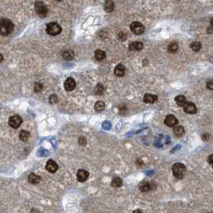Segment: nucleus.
I'll use <instances>...</instances> for the list:
<instances>
[{"label": "nucleus", "instance_id": "1", "mask_svg": "<svg viewBox=\"0 0 213 213\" xmlns=\"http://www.w3.org/2000/svg\"><path fill=\"white\" fill-rule=\"evenodd\" d=\"M14 30L13 22L7 18H0V34L3 36L9 35Z\"/></svg>", "mask_w": 213, "mask_h": 213}, {"label": "nucleus", "instance_id": "2", "mask_svg": "<svg viewBox=\"0 0 213 213\" xmlns=\"http://www.w3.org/2000/svg\"><path fill=\"white\" fill-rule=\"evenodd\" d=\"M172 172L175 176L178 179H182L186 173V168L181 163L175 164L172 166Z\"/></svg>", "mask_w": 213, "mask_h": 213}, {"label": "nucleus", "instance_id": "3", "mask_svg": "<svg viewBox=\"0 0 213 213\" xmlns=\"http://www.w3.org/2000/svg\"><path fill=\"white\" fill-rule=\"evenodd\" d=\"M46 32L50 35L56 36L61 34L62 27L57 22H50L46 25Z\"/></svg>", "mask_w": 213, "mask_h": 213}, {"label": "nucleus", "instance_id": "4", "mask_svg": "<svg viewBox=\"0 0 213 213\" xmlns=\"http://www.w3.org/2000/svg\"><path fill=\"white\" fill-rule=\"evenodd\" d=\"M35 10L37 14H39L40 17H46L48 13V9L46 6L44 4L43 2H36L35 5Z\"/></svg>", "mask_w": 213, "mask_h": 213}, {"label": "nucleus", "instance_id": "5", "mask_svg": "<svg viewBox=\"0 0 213 213\" xmlns=\"http://www.w3.org/2000/svg\"><path fill=\"white\" fill-rule=\"evenodd\" d=\"M130 30H132V32H133L136 34H141L145 31V27L141 22H133L130 25Z\"/></svg>", "mask_w": 213, "mask_h": 213}, {"label": "nucleus", "instance_id": "6", "mask_svg": "<svg viewBox=\"0 0 213 213\" xmlns=\"http://www.w3.org/2000/svg\"><path fill=\"white\" fill-rule=\"evenodd\" d=\"M22 122V119L21 117H19L18 115L13 116V117H10L9 119V124L14 128H18L21 125Z\"/></svg>", "mask_w": 213, "mask_h": 213}, {"label": "nucleus", "instance_id": "7", "mask_svg": "<svg viewBox=\"0 0 213 213\" xmlns=\"http://www.w3.org/2000/svg\"><path fill=\"white\" fill-rule=\"evenodd\" d=\"M184 110L186 114H194L196 113V106H195L194 104L192 102H186L184 105Z\"/></svg>", "mask_w": 213, "mask_h": 213}, {"label": "nucleus", "instance_id": "8", "mask_svg": "<svg viewBox=\"0 0 213 213\" xmlns=\"http://www.w3.org/2000/svg\"><path fill=\"white\" fill-rule=\"evenodd\" d=\"M64 87L66 90L67 91H72L75 89L76 87V82H75L74 79H73L72 78H67L64 83Z\"/></svg>", "mask_w": 213, "mask_h": 213}, {"label": "nucleus", "instance_id": "9", "mask_svg": "<svg viewBox=\"0 0 213 213\" xmlns=\"http://www.w3.org/2000/svg\"><path fill=\"white\" fill-rule=\"evenodd\" d=\"M46 170L48 172H50L51 173H54L55 172H57L58 166H57V163L55 161H53V160H50L47 161L46 165Z\"/></svg>", "mask_w": 213, "mask_h": 213}, {"label": "nucleus", "instance_id": "10", "mask_svg": "<svg viewBox=\"0 0 213 213\" xmlns=\"http://www.w3.org/2000/svg\"><path fill=\"white\" fill-rule=\"evenodd\" d=\"M89 176V173L87 171L84 170V169H80L78 170V173H77V179L79 182H84L88 179Z\"/></svg>", "mask_w": 213, "mask_h": 213}, {"label": "nucleus", "instance_id": "11", "mask_svg": "<svg viewBox=\"0 0 213 213\" xmlns=\"http://www.w3.org/2000/svg\"><path fill=\"white\" fill-rule=\"evenodd\" d=\"M178 123V120L176 117H175L173 115H168L165 120H164V124L169 127H173Z\"/></svg>", "mask_w": 213, "mask_h": 213}, {"label": "nucleus", "instance_id": "12", "mask_svg": "<svg viewBox=\"0 0 213 213\" xmlns=\"http://www.w3.org/2000/svg\"><path fill=\"white\" fill-rule=\"evenodd\" d=\"M114 74L117 77H123L125 74V67L124 65L118 64L114 69Z\"/></svg>", "mask_w": 213, "mask_h": 213}, {"label": "nucleus", "instance_id": "13", "mask_svg": "<svg viewBox=\"0 0 213 213\" xmlns=\"http://www.w3.org/2000/svg\"><path fill=\"white\" fill-rule=\"evenodd\" d=\"M139 188L141 192H149V190H151L153 188V185H152V183L144 181L140 184Z\"/></svg>", "mask_w": 213, "mask_h": 213}, {"label": "nucleus", "instance_id": "14", "mask_svg": "<svg viewBox=\"0 0 213 213\" xmlns=\"http://www.w3.org/2000/svg\"><path fill=\"white\" fill-rule=\"evenodd\" d=\"M157 100V96L154 95V94H151V93H146L144 96V101L145 103L153 104Z\"/></svg>", "mask_w": 213, "mask_h": 213}, {"label": "nucleus", "instance_id": "15", "mask_svg": "<svg viewBox=\"0 0 213 213\" xmlns=\"http://www.w3.org/2000/svg\"><path fill=\"white\" fill-rule=\"evenodd\" d=\"M128 49L130 50H141L143 49V43L141 42H133L129 45Z\"/></svg>", "mask_w": 213, "mask_h": 213}, {"label": "nucleus", "instance_id": "16", "mask_svg": "<svg viewBox=\"0 0 213 213\" xmlns=\"http://www.w3.org/2000/svg\"><path fill=\"white\" fill-rule=\"evenodd\" d=\"M175 101L179 106H184L185 104L187 102L186 97L184 95H178L175 97Z\"/></svg>", "mask_w": 213, "mask_h": 213}, {"label": "nucleus", "instance_id": "17", "mask_svg": "<svg viewBox=\"0 0 213 213\" xmlns=\"http://www.w3.org/2000/svg\"><path fill=\"white\" fill-rule=\"evenodd\" d=\"M94 56H95V58H96L97 60L102 61L105 58L106 54H105V51H103V50H97L95 51V53H94Z\"/></svg>", "mask_w": 213, "mask_h": 213}, {"label": "nucleus", "instance_id": "18", "mask_svg": "<svg viewBox=\"0 0 213 213\" xmlns=\"http://www.w3.org/2000/svg\"><path fill=\"white\" fill-rule=\"evenodd\" d=\"M173 133H174V135L176 137H181L185 134V129L182 126H176L173 129Z\"/></svg>", "mask_w": 213, "mask_h": 213}, {"label": "nucleus", "instance_id": "19", "mask_svg": "<svg viewBox=\"0 0 213 213\" xmlns=\"http://www.w3.org/2000/svg\"><path fill=\"white\" fill-rule=\"evenodd\" d=\"M41 180V178L39 176H37L34 173H31V174L30 175L28 176V181L30 183H31V184H38L39 183V181Z\"/></svg>", "mask_w": 213, "mask_h": 213}, {"label": "nucleus", "instance_id": "20", "mask_svg": "<svg viewBox=\"0 0 213 213\" xmlns=\"http://www.w3.org/2000/svg\"><path fill=\"white\" fill-rule=\"evenodd\" d=\"M114 2L112 1H106L105 3V11L108 12V13H110L112 11H114Z\"/></svg>", "mask_w": 213, "mask_h": 213}, {"label": "nucleus", "instance_id": "21", "mask_svg": "<svg viewBox=\"0 0 213 213\" xmlns=\"http://www.w3.org/2000/svg\"><path fill=\"white\" fill-rule=\"evenodd\" d=\"M122 184H123V182H122V180L120 177L114 178L113 181H112V183H111L112 186L114 187V188H120L122 185Z\"/></svg>", "mask_w": 213, "mask_h": 213}, {"label": "nucleus", "instance_id": "22", "mask_svg": "<svg viewBox=\"0 0 213 213\" xmlns=\"http://www.w3.org/2000/svg\"><path fill=\"white\" fill-rule=\"evenodd\" d=\"M105 103H104L102 101H97L95 105H94V109L96 110L97 112H101L105 110Z\"/></svg>", "mask_w": 213, "mask_h": 213}, {"label": "nucleus", "instance_id": "23", "mask_svg": "<svg viewBox=\"0 0 213 213\" xmlns=\"http://www.w3.org/2000/svg\"><path fill=\"white\" fill-rule=\"evenodd\" d=\"M62 56L64 57V59L70 61L72 60L74 58V52L72 50H66L64 53H63V54H62Z\"/></svg>", "mask_w": 213, "mask_h": 213}, {"label": "nucleus", "instance_id": "24", "mask_svg": "<svg viewBox=\"0 0 213 213\" xmlns=\"http://www.w3.org/2000/svg\"><path fill=\"white\" fill-rule=\"evenodd\" d=\"M29 137H30V133L26 131V130H22L20 132V134H19V139L21 140L22 141L25 142L26 141H28Z\"/></svg>", "mask_w": 213, "mask_h": 213}, {"label": "nucleus", "instance_id": "25", "mask_svg": "<svg viewBox=\"0 0 213 213\" xmlns=\"http://www.w3.org/2000/svg\"><path fill=\"white\" fill-rule=\"evenodd\" d=\"M168 50L170 53H176V51L178 50V44L175 42H172L169 45H168Z\"/></svg>", "mask_w": 213, "mask_h": 213}, {"label": "nucleus", "instance_id": "26", "mask_svg": "<svg viewBox=\"0 0 213 213\" xmlns=\"http://www.w3.org/2000/svg\"><path fill=\"white\" fill-rule=\"evenodd\" d=\"M191 49H192L193 51H195V52H198L199 51V50L201 49V43H199V42H194V43H192L191 44Z\"/></svg>", "mask_w": 213, "mask_h": 213}, {"label": "nucleus", "instance_id": "27", "mask_svg": "<svg viewBox=\"0 0 213 213\" xmlns=\"http://www.w3.org/2000/svg\"><path fill=\"white\" fill-rule=\"evenodd\" d=\"M104 90H105V89H104L103 85H101V84H98V85L95 87V89H94L95 93H96V94H98V95L102 94L104 93Z\"/></svg>", "mask_w": 213, "mask_h": 213}, {"label": "nucleus", "instance_id": "28", "mask_svg": "<svg viewBox=\"0 0 213 213\" xmlns=\"http://www.w3.org/2000/svg\"><path fill=\"white\" fill-rule=\"evenodd\" d=\"M43 88V84L39 83V82H36L34 83V92L39 93L40 91H42V89Z\"/></svg>", "mask_w": 213, "mask_h": 213}, {"label": "nucleus", "instance_id": "29", "mask_svg": "<svg viewBox=\"0 0 213 213\" xmlns=\"http://www.w3.org/2000/svg\"><path fill=\"white\" fill-rule=\"evenodd\" d=\"M118 38H119V39H120L121 41H124V40L126 39V38H127V34L124 32L119 33V34H118Z\"/></svg>", "mask_w": 213, "mask_h": 213}, {"label": "nucleus", "instance_id": "30", "mask_svg": "<svg viewBox=\"0 0 213 213\" xmlns=\"http://www.w3.org/2000/svg\"><path fill=\"white\" fill-rule=\"evenodd\" d=\"M57 101V97L56 95H51L50 97V103H55Z\"/></svg>", "mask_w": 213, "mask_h": 213}, {"label": "nucleus", "instance_id": "31", "mask_svg": "<svg viewBox=\"0 0 213 213\" xmlns=\"http://www.w3.org/2000/svg\"><path fill=\"white\" fill-rule=\"evenodd\" d=\"M207 88L210 90H212L213 89V86H212V81H210L209 82H208L207 83Z\"/></svg>", "mask_w": 213, "mask_h": 213}, {"label": "nucleus", "instance_id": "32", "mask_svg": "<svg viewBox=\"0 0 213 213\" xmlns=\"http://www.w3.org/2000/svg\"><path fill=\"white\" fill-rule=\"evenodd\" d=\"M82 142H83V145H84L86 144V140H85L84 137H82V138L79 139V144L81 145V144H82Z\"/></svg>", "mask_w": 213, "mask_h": 213}, {"label": "nucleus", "instance_id": "33", "mask_svg": "<svg viewBox=\"0 0 213 213\" xmlns=\"http://www.w3.org/2000/svg\"><path fill=\"white\" fill-rule=\"evenodd\" d=\"M208 163L212 165V155H210L209 158H208Z\"/></svg>", "mask_w": 213, "mask_h": 213}, {"label": "nucleus", "instance_id": "34", "mask_svg": "<svg viewBox=\"0 0 213 213\" xmlns=\"http://www.w3.org/2000/svg\"><path fill=\"white\" fill-rule=\"evenodd\" d=\"M133 213H143V212H142L141 210L137 209V210H135V211H134V212H133Z\"/></svg>", "mask_w": 213, "mask_h": 213}, {"label": "nucleus", "instance_id": "35", "mask_svg": "<svg viewBox=\"0 0 213 213\" xmlns=\"http://www.w3.org/2000/svg\"><path fill=\"white\" fill-rule=\"evenodd\" d=\"M3 60V55L2 54H0V62H2Z\"/></svg>", "mask_w": 213, "mask_h": 213}]
</instances>
